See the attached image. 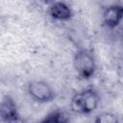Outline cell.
Wrapping results in <instances>:
<instances>
[{"label": "cell", "mask_w": 123, "mask_h": 123, "mask_svg": "<svg viewBox=\"0 0 123 123\" xmlns=\"http://www.w3.org/2000/svg\"><path fill=\"white\" fill-rule=\"evenodd\" d=\"M99 101L100 97L98 92L92 87H87L84 90L76 92L72 96L70 108L75 113L89 114L96 110Z\"/></svg>", "instance_id": "cell-1"}, {"label": "cell", "mask_w": 123, "mask_h": 123, "mask_svg": "<svg viewBox=\"0 0 123 123\" xmlns=\"http://www.w3.org/2000/svg\"><path fill=\"white\" fill-rule=\"evenodd\" d=\"M73 66L77 75L85 80L90 79L96 71V61L90 49H79L73 59Z\"/></svg>", "instance_id": "cell-2"}, {"label": "cell", "mask_w": 123, "mask_h": 123, "mask_svg": "<svg viewBox=\"0 0 123 123\" xmlns=\"http://www.w3.org/2000/svg\"><path fill=\"white\" fill-rule=\"evenodd\" d=\"M28 94L37 102L47 103L55 98V91L52 86L44 81H32L27 86Z\"/></svg>", "instance_id": "cell-3"}, {"label": "cell", "mask_w": 123, "mask_h": 123, "mask_svg": "<svg viewBox=\"0 0 123 123\" xmlns=\"http://www.w3.org/2000/svg\"><path fill=\"white\" fill-rule=\"evenodd\" d=\"M123 17V7L121 5H111L105 8L102 19L106 27L113 29L117 27Z\"/></svg>", "instance_id": "cell-4"}, {"label": "cell", "mask_w": 123, "mask_h": 123, "mask_svg": "<svg viewBox=\"0 0 123 123\" xmlns=\"http://www.w3.org/2000/svg\"><path fill=\"white\" fill-rule=\"evenodd\" d=\"M18 116L20 115L15 101L12 96L5 95L0 102V119L4 122H8Z\"/></svg>", "instance_id": "cell-5"}, {"label": "cell", "mask_w": 123, "mask_h": 123, "mask_svg": "<svg viewBox=\"0 0 123 123\" xmlns=\"http://www.w3.org/2000/svg\"><path fill=\"white\" fill-rule=\"evenodd\" d=\"M48 12L53 19L61 21L69 20L73 15V12L70 6L62 1L51 2L48 7Z\"/></svg>", "instance_id": "cell-6"}, {"label": "cell", "mask_w": 123, "mask_h": 123, "mask_svg": "<svg viewBox=\"0 0 123 123\" xmlns=\"http://www.w3.org/2000/svg\"><path fill=\"white\" fill-rule=\"evenodd\" d=\"M40 123H69V118L64 111L56 110L47 114Z\"/></svg>", "instance_id": "cell-7"}, {"label": "cell", "mask_w": 123, "mask_h": 123, "mask_svg": "<svg viewBox=\"0 0 123 123\" xmlns=\"http://www.w3.org/2000/svg\"><path fill=\"white\" fill-rule=\"evenodd\" d=\"M94 123H120V120L115 113L111 111H103L95 117Z\"/></svg>", "instance_id": "cell-8"}, {"label": "cell", "mask_w": 123, "mask_h": 123, "mask_svg": "<svg viewBox=\"0 0 123 123\" xmlns=\"http://www.w3.org/2000/svg\"><path fill=\"white\" fill-rule=\"evenodd\" d=\"M5 123H28V122H27L25 119H23L22 117L18 116V117L14 118V119H12V120H10V121H8V122H5Z\"/></svg>", "instance_id": "cell-9"}]
</instances>
